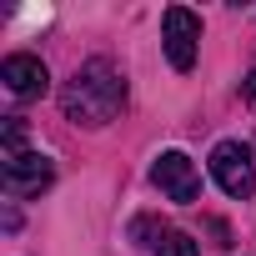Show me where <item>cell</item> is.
Instances as JSON below:
<instances>
[{"instance_id":"obj_2","label":"cell","mask_w":256,"mask_h":256,"mask_svg":"<svg viewBox=\"0 0 256 256\" xmlns=\"http://www.w3.org/2000/svg\"><path fill=\"white\" fill-rule=\"evenodd\" d=\"M211 176H216V186H221L226 196L246 201V196H251V186H256V166H251V151H246L241 141H221V146L211 151Z\"/></svg>"},{"instance_id":"obj_1","label":"cell","mask_w":256,"mask_h":256,"mask_svg":"<svg viewBox=\"0 0 256 256\" xmlns=\"http://www.w3.org/2000/svg\"><path fill=\"white\" fill-rule=\"evenodd\" d=\"M60 106H66V116L76 126H106L126 106V80H120V70L110 60H86L70 76V86L60 90Z\"/></svg>"},{"instance_id":"obj_6","label":"cell","mask_w":256,"mask_h":256,"mask_svg":"<svg viewBox=\"0 0 256 256\" xmlns=\"http://www.w3.org/2000/svg\"><path fill=\"white\" fill-rule=\"evenodd\" d=\"M0 80H6L10 96H46V90H50V70H46L40 56H6Z\"/></svg>"},{"instance_id":"obj_3","label":"cell","mask_w":256,"mask_h":256,"mask_svg":"<svg viewBox=\"0 0 256 256\" xmlns=\"http://www.w3.org/2000/svg\"><path fill=\"white\" fill-rule=\"evenodd\" d=\"M0 181H6L10 196H40V191L56 181V166H50V156H40V151H16V156L0 161Z\"/></svg>"},{"instance_id":"obj_8","label":"cell","mask_w":256,"mask_h":256,"mask_svg":"<svg viewBox=\"0 0 256 256\" xmlns=\"http://www.w3.org/2000/svg\"><path fill=\"white\" fill-rule=\"evenodd\" d=\"M246 100L256 106V66H251V76H246Z\"/></svg>"},{"instance_id":"obj_7","label":"cell","mask_w":256,"mask_h":256,"mask_svg":"<svg viewBox=\"0 0 256 256\" xmlns=\"http://www.w3.org/2000/svg\"><path fill=\"white\" fill-rule=\"evenodd\" d=\"M156 256H196V241H191L186 231H166V236L156 241Z\"/></svg>"},{"instance_id":"obj_4","label":"cell","mask_w":256,"mask_h":256,"mask_svg":"<svg viewBox=\"0 0 256 256\" xmlns=\"http://www.w3.org/2000/svg\"><path fill=\"white\" fill-rule=\"evenodd\" d=\"M161 40H166V60L176 70H191L196 66V40H201V20L186 10V6H171L161 16Z\"/></svg>"},{"instance_id":"obj_5","label":"cell","mask_w":256,"mask_h":256,"mask_svg":"<svg viewBox=\"0 0 256 256\" xmlns=\"http://www.w3.org/2000/svg\"><path fill=\"white\" fill-rule=\"evenodd\" d=\"M151 181L161 186V196H171V201H181V206L201 196V176H196L191 156H181V151H161L156 166H151Z\"/></svg>"}]
</instances>
